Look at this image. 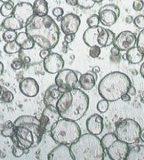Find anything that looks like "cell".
Segmentation results:
<instances>
[{
	"label": "cell",
	"instance_id": "1",
	"mask_svg": "<svg viewBox=\"0 0 144 160\" xmlns=\"http://www.w3.org/2000/svg\"><path fill=\"white\" fill-rule=\"evenodd\" d=\"M26 33L33 39L35 44L42 49H53L60 40V29L51 16L37 15L34 16L27 22Z\"/></svg>",
	"mask_w": 144,
	"mask_h": 160
},
{
	"label": "cell",
	"instance_id": "2",
	"mask_svg": "<svg viewBox=\"0 0 144 160\" xmlns=\"http://www.w3.org/2000/svg\"><path fill=\"white\" fill-rule=\"evenodd\" d=\"M13 135L11 139L13 144L22 149H30L37 146L42 141L44 132L40 120L32 116H21L13 122Z\"/></svg>",
	"mask_w": 144,
	"mask_h": 160
},
{
	"label": "cell",
	"instance_id": "3",
	"mask_svg": "<svg viewBox=\"0 0 144 160\" xmlns=\"http://www.w3.org/2000/svg\"><path fill=\"white\" fill-rule=\"evenodd\" d=\"M89 108V97L86 92L73 88L62 92L56 104L59 114L63 119L78 121Z\"/></svg>",
	"mask_w": 144,
	"mask_h": 160
},
{
	"label": "cell",
	"instance_id": "4",
	"mask_svg": "<svg viewBox=\"0 0 144 160\" xmlns=\"http://www.w3.org/2000/svg\"><path fill=\"white\" fill-rule=\"evenodd\" d=\"M131 85V80L127 74L114 71L106 75L100 81L98 92L102 99L109 102H114L127 93Z\"/></svg>",
	"mask_w": 144,
	"mask_h": 160
},
{
	"label": "cell",
	"instance_id": "5",
	"mask_svg": "<svg viewBox=\"0 0 144 160\" xmlns=\"http://www.w3.org/2000/svg\"><path fill=\"white\" fill-rule=\"evenodd\" d=\"M75 160H102L104 149L97 135L85 133L69 145Z\"/></svg>",
	"mask_w": 144,
	"mask_h": 160
},
{
	"label": "cell",
	"instance_id": "6",
	"mask_svg": "<svg viewBox=\"0 0 144 160\" xmlns=\"http://www.w3.org/2000/svg\"><path fill=\"white\" fill-rule=\"evenodd\" d=\"M51 137L57 144L70 145L80 137L81 129L76 121L59 119L51 129Z\"/></svg>",
	"mask_w": 144,
	"mask_h": 160
},
{
	"label": "cell",
	"instance_id": "7",
	"mask_svg": "<svg viewBox=\"0 0 144 160\" xmlns=\"http://www.w3.org/2000/svg\"><path fill=\"white\" fill-rule=\"evenodd\" d=\"M141 130V126L135 120L126 118L117 124L115 133L119 141L127 144H134L140 140Z\"/></svg>",
	"mask_w": 144,
	"mask_h": 160
},
{
	"label": "cell",
	"instance_id": "8",
	"mask_svg": "<svg viewBox=\"0 0 144 160\" xmlns=\"http://www.w3.org/2000/svg\"><path fill=\"white\" fill-rule=\"evenodd\" d=\"M80 76L81 74L72 69H63L56 75L55 85L58 86L59 90L62 92L69 91L75 88Z\"/></svg>",
	"mask_w": 144,
	"mask_h": 160
},
{
	"label": "cell",
	"instance_id": "9",
	"mask_svg": "<svg viewBox=\"0 0 144 160\" xmlns=\"http://www.w3.org/2000/svg\"><path fill=\"white\" fill-rule=\"evenodd\" d=\"M98 15L100 18V22L104 26L110 27L117 22L120 15V10L117 6L109 4L101 7V9L99 10Z\"/></svg>",
	"mask_w": 144,
	"mask_h": 160
},
{
	"label": "cell",
	"instance_id": "10",
	"mask_svg": "<svg viewBox=\"0 0 144 160\" xmlns=\"http://www.w3.org/2000/svg\"><path fill=\"white\" fill-rule=\"evenodd\" d=\"M136 42H137L136 35L132 31L125 30L116 37L113 46L117 47L120 51L127 52L136 46Z\"/></svg>",
	"mask_w": 144,
	"mask_h": 160
},
{
	"label": "cell",
	"instance_id": "11",
	"mask_svg": "<svg viewBox=\"0 0 144 160\" xmlns=\"http://www.w3.org/2000/svg\"><path fill=\"white\" fill-rule=\"evenodd\" d=\"M61 116L58 110L54 107H47L44 109L40 118L41 128L44 132H48L51 131L52 126L60 119Z\"/></svg>",
	"mask_w": 144,
	"mask_h": 160
},
{
	"label": "cell",
	"instance_id": "12",
	"mask_svg": "<svg viewBox=\"0 0 144 160\" xmlns=\"http://www.w3.org/2000/svg\"><path fill=\"white\" fill-rule=\"evenodd\" d=\"M34 13L33 5L28 2H20L14 6L12 16L18 19L22 22L23 27H25L27 22L34 16Z\"/></svg>",
	"mask_w": 144,
	"mask_h": 160
},
{
	"label": "cell",
	"instance_id": "13",
	"mask_svg": "<svg viewBox=\"0 0 144 160\" xmlns=\"http://www.w3.org/2000/svg\"><path fill=\"white\" fill-rule=\"evenodd\" d=\"M81 20L75 13H67L61 20V29L64 34H76L80 27Z\"/></svg>",
	"mask_w": 144,
	"mask_h": 160
},
{
	"label": "cell",
	"instance_id": "14",
	"mask_svg": "<svg viewBox=\"0 0 144 160\" xmlns=\"http://www.w3.org/2000/svg\"><path fill=\"white\" fill-rule=\"evenodd\" d=\"M128 145L129 144L119 140L116 141L106 149L108 157L111 160H126L129 151Z\"/></svg>",
	"mask_w": 144,
	"mask_h": 160
},
{
	"label": "cell",
	"instance_id": "15",
	"mask_svg": "<svg viewBox=\"0 0 144 160\" xmlns=\"http://www.w3.org/2000/svg\"><path fill=\"white\" fill-rule=\"evenodd\" d=\"M44 68L50 74H57L64 68L63 58L56 52H51L44 59Z\"/></svg>",
	"mask_w": 144,
	"mask_h": 160
},
{
	"label": "cell",
	"instance_id": "16",
	"mask_svg": "<svg viewBox=\"0 0 144 160\" xmlns=\"http://www.w3.org/2000/svg\"><path fill=\"white\" fill-rule=\"evenodd\" d=\"M48 160H75L69 145L59 144L47 156Z\"/></svg>",
	"mask_w": 144,
	"mask_h": 160
},
{
	"label": "cell",
	"instance_id": "17",
	"mask_svg": "<svg viewBox=\"0 0 144 160\" xmlns=\"http://www.w3.org/2000/svg\"><path fill=\"white\" fill-rule=\"evenodd\" d=\"M19 88H20V91L22 92L23 95L30 98L37 96L39 92V86L37 82L32 78H23L20 82Z\"/></svg>",
	"mask_w": 144,
	"mask_h": 160
},
{
	"label": "cell",
	"instance_id": "18",
	"mask_svg": "<svg viewBox=\"0 0 144 160\" xmlns=\"http://www.w3.org/2000/svg\"><path fill=\"white\" fill-rule=\"evenodd\" d=\"M86 126L89 133L99 135L103 131V118L99 114L92 115L87 118Z\"/></svg>",
	"mask_w": 144,
	"mask_h": 160
},
{
	"label": "cell",
	"instance_id": "19",
	"mask_svg": "<svg viewBox=\"0 0 144 160\" xmlns=\"http://www.w3.org/2000/svg\"><path fill=\"white\" fill-rule=\"evenodd\" d=\"M62 92L59 90L56 85L51 86L45 92L44 95V103L47 107H54L56 108L58 100L62 96Z\"/></svg>",
	"mask_w": 144,
	"mask_h": 160
},
{
	"label": "cell",
	"instance_id": "20",
	"mask_svg": "<svg viewBox=\"0 0 144 160\" xmlns=\"http://www.w3.org/2000/svg\"><path fill=\"white\" fill-rule=\"evenodd\" d=\"M102 29V27H92V28H88V29L84 32L83 34V40L85 44L87 46L91 47L93 46H98V37Z\"/></svg>",
	"mask_w": 144,
	"mask_h": 160
},
{
	"label": "cell",
	"instance_id": "21",
	"mask_svg": "<svg viewBox=\"0 0 144 160\" xmlns=\"http://www.w3.org/2000/svg\"><path fill=\"white\" fill-rule=\"evenodd\" d=\"M96 80H97V74L91 71V72H87L85 74H81L78 78V82L82 89L86 91H90L95 86Z\"/></svg>",
	"mask_w": 144,
	"mask_h": 160
},
{
	"label": "cell",
	"instance_id": "22",
	"mask_svg": "<svg viewBox=\"0 0 144 160\" xmlns=\"http://www.w3.org/2000/svg\"><path fill=\"white\" fill-rule=\"evenodd\" d=\"M115 38L116 36L113 31H111L110 29L102 28L97 39L98 46L101 47H107V46H111L113 45Z\"/></svg>",
	"mask_w": 144,
	"mask_h": 160
},
{
	"label": "cell",
	"instance_id": "23",
	"mask_svg": "<svg viewBox=\"0 0 144 160\" xmlns=\"http://www.w3.org/2000/svg\"><path fill=\"white\" fill-rule=\"evenodd\" d=\"M15 41L22 50H30L35 46V42L26 32H20Z\"/></svg>",
	"mask_w": 144,
	"mask_h": 160
},
{
	"label": "cell",
	"instance_id": "24",
	"mask_svg": "<svg viewBox=\"0 0 144 160\" xmlns=\"http://www.w3.org/2000/svg\"><path fill=\"white\" fill-rule=\"evenodd\" d=\"M126 58H127V62L130 64H139L143 61L144 55L139 51V49L136 46H134L127 51Z\"/></svg>",
	"mask_w": 144,
	"mask_h": 160
},
{
	"label": "cell",
	"instance_id": "25",
	"mask_svg": "<svg viewBox=\"0 0 144 160\" xmlns=\"http://www.w3.org/2000/svg\"><path fill=\"white\" fill-rule=\"evenodd\" d=\"M2 27L6 30H20L23 28V25L22 22L14 17V16H9L6 17L2 22Z\"/></svg>",
	"mask_w": 144,
	"mask_h": 160
},
{
	"label": "cell",
	"instance_id": "26",
	"mask_svg": "<svg viewBox=\"0 0 144 160\" xmlns=\"http://www.w3.org/2000/svg\"><path fill=\"white\" fill-rule=\"evenodd\" d=\"M126 160H144V145H135L129 148Z\"/></svg>",
	"mask_w": 144,
	"mask_h": 160
},
{
	"label": "cell",
	"instance_id": "27",
	"mask_svg": "<svg viewBox=\"0 0 144 160\" xmlns=\"http://www.w3.org/2000/svg\"><path fill=\"white\" fill-rule=\"evenodd\" d=\"M35 14L46 15L48 13V4L46 0H35L33 4Z\"/></svg>",
	"mask_w": 144,
	"mask_h": 160
},
{
	"label": "cell",
	"instance_id": "28",
	"mask_svg": "<svg viewBox=\"0 0 144 160\" xmlns=\"http://www.w3.org/2000/svg\"><path fill=\"white\" fill-rule=\"evenodd\" d=\"M117 140H118V139L117 137L116 133L110 132V133H106L103 137L102 138L101 143H102V148L104 149V150H106L112 143H114L116 141H117Z\"/></svg>",
	"mask_w": 144,
	"mask_h": 160
},
{
	"label": "cell",
	"instance_id": "29",
	"mask_svg": "<svg viewBox=\"0 0 144 160\" xmlns=\"http://www.w3.org/2000/svg\"><path fill=\"white\" fill-rule=\"evenodd\" d=\"M21 50H22V47L18 45V43H16V41L6 43V46H4V51L6 52V53H8V54L17 53L19 52H21Z\"/></svg>",
	"mask_w": 144,
	"mask_h": 160
},
{
	"label": "cell",
	"instance_id": "30",
	"mask_svg": "<svg viewBox=\"0 0 144 160\" xmlns=\"http://www.w3.org/2000/svg\"><path fill=\"white\" fill-rule=\"evenodd\" d=\"M13 10H14V6L11 2L5 3L0 7V13L4 17H9V16H12V14L13 13Z\"/></svg>",
	"mask_w": 144,
	"mask_h": 160
},
{
	"label": "cell",
	"instance_id": "31",
	"mask_svg": "<svg viewBox=\"0 0 144 160\" xmlns=\"http://www.w3.org/2000/svg\"><path fill=\"white\" fill-rule=\"evenodd\" d=\"M13 123L11 121H7L6 124H4V128L1 130V134L4 137H10L11 138L13 135Z\"/></svg>",
	"mask_w": 144,
	"mask_h": 160
},
{
	"label": "cell",
	"instance_id": "32",
	"mask_svg": "<svg viewBox=\"0 0 144 160\" xmlns=\"http://www.w3.org/2000/svg\"><path fill=\"white\" fill-rule=\"evenodd\" d=\"M17 33L15 30H6L4 33H3V39L6 41V43H9V42H13L16 40L17 38Z\"/></svg>",
	"mask_w": 144,
	"mask_h": 160
},
{
	"label": "cell",
	"instance_id": "33",
	"mask_svg": "<svg viewBox=\"0 0 144 160\" xmlns=\"http://www.w3.org/2000/svg\"><path fill=\"white\" fill-rule=\"evenodd\" d=\"M136 47L139 49L144 55V29H142V31L139 33L137 37V42H136Z\"/></svg>",
	"mask_w": 144,
	"mask_h": 160
},
{
	"label": "cell",
	"instance_id": "34",
	"mask_svg": "<svg viewBox=\"0 0 144 160\" xmlns=\"http://www.w3.org/2000/svg\"><path fill=\"white\" fill-rule=\"evenodd\" d=\"M95 3L92 0H77V6H78L83 9H91Z\"/></svg>",
	"mask_w": 144,
	"mask_h": 160
},
{
	"label": "cell",
	"instance_id": "35",
	"mask_svg": "<svg viewBox=\"0 0 144 160\" xmlns=\"http://www.w3.org/2000/svg\"><path fill=\"white\" fill-rule=\"evenodd\" d=\"M87 23L89 28H92V27H97V26H99V24H100V18H99L98 14L91 15L90 17L87 19Z\"/></svg>",
	"mask_w": 144,
	"mask_h": 160
},
{
	"label": "cell",
	"instance_id": "36",
	"mask_svg": "<svg viewBox=\"0 0 144 160\" xmlns=\"http://www.w3.org/2000/svg\"><path fill=\"white\" fill-rule=\"evenodd\" d=\"M97 110L100 113H105L109 109V102L106 100H102L97 103Z\"/></svg>",
	"mask_w": 144,
	"mask_h": 160
},
{
	"label": "cell",
	"instance_id": "37",
	"mask_svg": "<svg viewBox=\"0 0 144 160\" xmlns=\"http://www.w3.org/2000/svg\"><path fill=\"white\" fill-rule=\"evenodd\" d=\"M101 46H93L90 47L89 50V55L92 58H99V56L102 53V50H101Z\"/></svg>",
	"mask_w": 144,
	"mask_h": 160
},
{
	"label": "cell",
	"instance_id": "38",
	"mask_svg": "<svg viewBox=\"0 0 144 160\" xmlns=\"http://www.w3.org/2000/svg\"><path fill=\"white\" fill-rule=\"evenodd\" d=\"M0 100L4 102H11L13 100V94L10 91H6L2 92V95L0 97Z\"/></svg>",
	"mask_w": 144,
	"mask_h": 160
},
{
	"label": "cell",
	"instance_id": "39",
	"mask_svg": "<svg viewBox=\"0 0 144 160\" xmlns=\"http://www.w3.org/2000/svg\"><path fill=\"white\" fill-rule=\"evenodd\" d=\"M133 22L134 23L135 27H137L138 29H144V16L143 15H138L133 19Z\"/></svg>",
	"mask_w": 144,
	"mask_h": 160
},
{
	"label": "cell",
	"instance_id": "40",
	"mask_svg": "<svg viewBox=\"0 0 144 160\" xmlns=\"http://www.w3.org/2000/svg\"><path fill=\"white\" fill-rule=\"evenodd\" d=\"M23 154H25L24 152V149L19 147L17 145H13V148H12V155L15 157V158H21Z\"/></svg>",
	"mask_w": 144,
	"mask_h": 160
},
{
	"label": "cell",
	"instance_id": "41",
	"mask_svg": "<svg viewBox=\"0 0 144 160\" xmlns=\"http://www.w3.org/2000/svg\"><path fill=\"white\" fill-rule=\"evenodd\" d=\"M23 62L22 60H15L11 63L12 69H14V70H18V69H21L23 67Z\"/></svg>",
	"mask_w": 144,
	"mask_h": 160
},
{
	"label": "cell",
	"instance_id": "42",
	"mask_svg": "<svg viewBox=\"0 0 144 160\" xmlns=\"http://www.w3.org/2000/svg\"><path fill=\"white\" fill-rule=\"evenodd\" d=\"M143 3L141 1V0H135L134 2H133V8L134 11H137L140 12L142 11V9H143Z\"/></svg>",
	"mask_w": 144,
	"mask_h": 160
},
{
	"label": "cell",
	"instance_id": "43",
	"mask_svg": "<svg viewBox=\"0 0 144 160\" xmlns=\"http://www.w3.org/2000/svg\"><path fill=\"white\" fill-rule=\"evenodd\" d=\"M52 14H53L55 17H57L58 19L62 17L64 14L63 9H62V7H55V8H53V10H52Z\"/></svg>",
	"mask_w": 144,
	"mask_h": 160
},
{
	"label": "cell",
	"instance_id": "44",
	"mask_svg": "<svg viewBox=\"0 0 144 160\" xmlns=\"http://www.w3.org/2000/svg\"><path fill=\"white\" fill-rule=\"evenodd\" d=\"M120 50L116 47L115 46H113L110 50V53H111V56H120Z\"/></svg>",
	"mask_w": 144,
	"mask_h": 160
},
{
	"label": "cell",
	"instance_id": "45",
	"mask_svg": "<svg viewBox=\"0 0 144 160\" xmlns=\"http://www.w3.org/2000/svg\"><path fill=\"white\" fill-rule=\"evenodd\" d=\"M75 38V34H66L65 35V37H64V40H65V42L66 43H71L73 40Z\"/></svg>",
	"mask_w": 144,
	"mask_h": 160
},
{
	"label": "cell",
	"instance_id": "46",
	"mask_svg": "<svg viewBox=\"0 0 144 160\" xmlns=\"http://www.w3.org/2000/svg\"><path fill=\"white\" fill-rule=\"evenodd\" d=\"M50 53H51L50 50H48V49H43V50H41L40 52H39V56H40L42 59H46Z\"/></svg>",
	"mask_w": 144,
	"mask_h": 160
},
{
	"label": "cell",
	"instance_id": "47",
	"mask_svg": "<svg viewBox=\"0 0 144 160\" xmlns=\"http://www.w3.org/2000/svg\"><path fill=\"white\" fill-rule=\"evenodd\" d=\"M127 93H128L130 96L135 95V94H136V89H135V87L131 85V86L129 87V89H128V91H127Z\"/></svg>",
	"mask_w": 144,
	"mask_h": 160
},
{
	"label": "cell",
	"instance_id": "48",
	"mask_svg": "<svg viewBox=\"0 0 144 160\" xmlns=\"http://www.w3.org/2000/svg\"><path fill=\"white\" fill-rule=\"evenodd\" d=\"M121 100L123 102H130V101H131V96L127 92V93H125L124 95H122Z\"/></svg>",
	"mask_w": 144,
	"mask_h": 160
},
{
	"label": "cell",
	"instance_id": "49",
	"mask_svg": "<svg viewBox=\"0 0 144 160\" xmlns=\"http://www.w3.org/2000/svg\"><path fill=\"white\" fill-rule=\"evenodd\" d=\"M65 1H66V3H67L68 5H69V6H77V0H65Z\"/></svg>",
	"mask_w": 144,
	"mask_h": 160
},
{
	"label": "cell",
	"instance_id": "50",
	"mask_svg": "<svg viewBox=\"0 0 144 160\" xmlns=\"http://www.w3.org/2000/svg\"><path fill=\"white\" fill-rule=\"evenodd\" d=\"M92 71L93 73H95V74H98L99 72L101 71V69H100V67H98V66H95V67L92 68Z\"/></svg>",
	"mask_w": 144,
	"mask_h": 160
},
{
	"label": "cell",
	"instance_id": "51",
	"mask_svg": "<svg viewBox=\"0 0 144 160\" xmlns=\"http://www.w3.org/2000/svg\"><path fill=\"white\" fill-rule=\"evenodd\" d=\"M133 19L132 16H127L126 17V22L127 23H132L133 22Z\"/></svg>",
	"mask_w": 144,
	"mask_h": 160
},
{
	"label": "cell",
	"instance_id": "52",
	"mask_svg": "<svg viewBox=\"0 0 144 160\" xmlns=\"http://www.w3.org/2000/svg\"><path fill=\"white\" fill-rule=\"evenodd\" d=\"M140 72H141V75H142V77L144 78V62L142 64V66H141V69H140Z\"/></svg>",
	"mask_w": 144,
	"mask_h": 160
},
{
	"label": "cell",
	"instance_id": "53",
	"mask_svg": "<svg viewBox=\"0 0 144 160\" xmlns=\"http://www.w3.org/2000/svg\"><path fill=\"white\" fill-rule=\"evenodd\" d=\"M140 139L144 142V128L141 130V133H140Z\"/></svg>",
	"mask_w": 144,
	"mask_h": 160
},
{
	"label": "cell",
	"instance_id": "54",
	"mask_svg": "<svg viewBox=\"0 0 144 160\" xmlns=\"http://www.w3.org/2000/svg\"><path fill=\"white\" fill-rule=\"evenodd\" d=\"M3 71H4V65H3V63L0 62V77H1V75L3 74Z\"/></svg>",
	"mask_w": 144,
	"mask_h": 160
},
{
	"label": "cell",
	"instance_id": "55",
	"mask_svg": "<svg viewBox=\"0 0 144 160\" xmlns=\"http://www.w3.org/2000/svg\"><path fill=\"white\" fill-rule=\"evenodd\" d=\"M10 1H11V0H0V2H2V3H4V4H5V3H9Z\"/></svg>",
	"mask_w": 144,
	"mask_h": 160
},
{
	"label": "cell",
	"instance_id": "56",
	"mask_svg": "<svg viewBox=\"0 0 144 160\" xmlns=\"http://www.w3.org/2000/svg\"><path fill=\"white\" fill-rule=\"evenodd\" d=\"M92 1L96 4V3H101V2H102L103 0H92Z\"/></svg>",
	"mask_w": 144,
	"mask_h": 160
},
{
	"label": "cell",
	"instance_id": "57",
	"mask_svg": "<svg viewBox=\"0 0 144 160\" xmlns=\"http://www.w3.org/2000/svg\"><path fill=\"white\" fill-rule=\"evenodd\" d=\"M2 92H3V88L0 86V97H1V95H2Z\"/></svg>",
	"mask_w": 144,
	"mask_h": 160
},
{
	"label": "cell",
	"instance_id": "58",
	"mask_svg": "<svg viewBox=\"0 0 144 160\" xmlns=\"http://www.w3.org/2000/svg\"><path fill=\"white\" fill-rule=\"evenodd\" d=\"M141 102L144 103V96H142V97L141 98Z\"/></svg>",
	"mask_w": 144,
	"mask_h": 160
},
{
	"label": "cell",
	"instance_id": "59",
	"mask_svg": "<svg viewBox=\"0 0 144 160\" xmlns=\"http://www.w3.org/2000/svg\"><path fill=\"white\" fill-rule=\"evenodd\" d=\"M2 28H3V27H2V24H0V31H1V29H2Z\"/></svg>",
	"mask_w": 144,
	"mask_h": 160
},
{
	"label": "cell",
	"instance_id": "60",
	"mask_svg": "<svg viewBox=\"0 0 144 160\" xmlns=\"http://www.w3.org/2000/svg\"><path fill=\"white\" fill-rule=\"evenodd\" d=\"M141 1H142V2L143 3V5H144V0H141Z\"/></svg>",
	"mask_w": 144,
	"mask_h": 160
},
{
	"label": "cell",
	"instance_id": "61",
	"mask_svg": "<svg viewBox=\"0 0 144 160\" xmlns=\"http://www.w3.org/2000/svg\"><path fill=\"white\" fill-rule=\"evenodd\" d=\"M0 42H1V39H0Z\"/></svg>",
	"mask_w": 144,
	"mask_h": 160
}]
</instances>
